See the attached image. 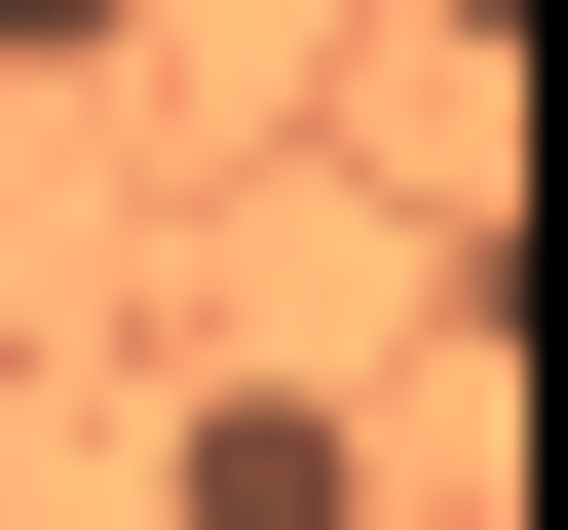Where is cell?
<instances>
[{"label": "cell", "mask_w": 568, "mask_h": 530, "mask_svg": "<svg viewBox=\"0 0 568 530\" xmlns=\"http://www.w3.org/2000/svg\"><path fill=\"white\" fill-rule=\"evenodd\" d=\"M417 39H455V77H493V39H530V0H417Z\"/></svg>", "instance_id": "3957f363"}, {"label": "cell", "mask_w": 568, "mask_h": 530, "mask_svg": "<svg viewBox=\"0 0 568 530\" xmlns=\"http://www.w3.org/2000/svg\"><path fill=\"white\" fill-rule=\"evenodd\" d=\"M114 39H152V0H0V77H114Z\"/></svg>", "instance_id": "7a4b0ae2"}, {"label": "cell", "mask_w": 568, "mask_h": 530, "mask_svg": "<svg viewBox=\"0 0 568 530\" xmlns=\"http://www.w3.org/2000/svg\"><path fill=\"white\" fill-rule=\"evenodd\" d=\"M152 530H379V455H342V379H227V417L152 455Z\"/></svg>", "instance_id": "6da1fadb"}]
</instances>
